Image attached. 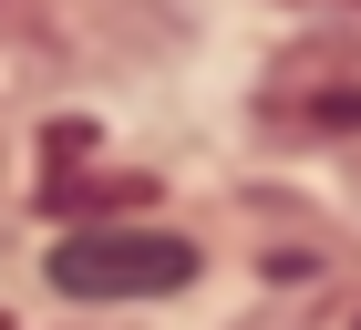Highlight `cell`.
<instances>
[{
	"label": "cell",
	"instance_id": "cell-1",
	"mask_svg": "<svg viewBox=\"0 0 361 330\" xmlns=\"http://www.w3.org/2000/svg\"><path fill=\"white\" fill-rule=\"evenodd\" d=\"M186 279H196V238H166V227H83L52 248L62 300H166Z\"/></svg>",
	"mask_w": 361,
	"mask_h": 330
},
{
	"label": "cell",
	"instance_id": "cell-2",
	"mask_svg": "<svg viewBox=\"0 0 361 330\" xmlns=\"http://www.w3.org/2000/svg\"><path fill=\"white\" fill-rule=\"evenodd\" d=\"M351 330H361V310H351Z\"/></svg>",
	"mask_w": 361,
	"mask_h": 330
}]
</instances>
